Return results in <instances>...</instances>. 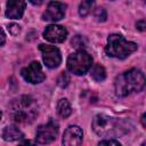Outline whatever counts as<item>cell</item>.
I'll use <instances>...</instances> for the list:
<instances>
[{
	"mask_svg": "<svg viewBox=\"0 0 146 146\" xmlns=\"http://www.w3.org/2000/svg\"><path fill=\"white\" fill-rule=\"evenodd\" d=\"M9 114L16 123L30 124L38 116V104L31 96H19L9 104Z\"/></svg>",
	"mask_w": 146,
	"mask_h": 146,
	"instance_id": "6da1fadb",
	"label": "cell"
},
{
	"mask_svg": "<svg viewBox=\"0 0 146 146\" xmlns=\"http://www.w3.org/2000/svg\"><path fill=\"white\" fill-rule=\"evenodd\" d=\"M115 92L120 97L128 96L132 92H139L145 87V75L140 70L131 68L120 74L115 79Z\"/></svg>",
	"mask_w": 146,
	"mask_h": 146,
	"instance_id": "7a4b0ae2",
	"label": "cell"
},
{
	"mask_svg": "<svg viewBox=\"0 0 146 146\" xmlns=\"http://www.w3.org/2000/svg\"><path fill=\"white\" fill-rule=\"evenodd\" d=\"M92 129L102 137H115L123 135L127 131V127L123 121L106 114H98L95 116L92 121Z\"/></svg>",
	"mask_w": 146,
	"mask_h": 146,
	"instance_id": "3957f363",
	"label": "cell"
},
{
	"mask_svg": "<svg viewBox=\"0 0 146 146\" xmlns=\"http://www.w3.org/2000/svg\"><path fill=\"white\" fill-rule=\"evenodd\" d=\"M138 48L137 43L125 40L121 34H111L107 39V46L105 47V52L119 59L127 58L130 54L136 51Z\"/></svg>",
	"mask_w": 146,
	"mask_h": 146,
	"instance_id": "277c9868",
	"label": "cell"
},
{
	"mask_svg": "<svg viewBox=\"0 0 146 146\" xmlns=\"http://www.w3.org/2000/svg\"><path fill=\"white\" fill-rule=\"evenodd\" d=\"M66 65L71 73L75 75H83L91 68L92 57L84 50H76L68 56Z\"/></svg>",
	"mask_w": 146,
	"mask_h": 146,
	"instance_id": "5b68a950",
	"label": "cell"
},
{
	"mask_svg": "<svg viewBox=\"0 0 146 146\" xmlns=\"http://www.w3.org/2000/svg\"><path fill=\"white\" fill-rule=\"evenodd\" d=\"M39 49L42 54L43 63L49 68H56L62 63V55L57 47L49 44H40Z\"/></svg>",
	"mask_w": 146,
	"mask_h": 146,
	"instance_id": "8992f818",
	"label": "cell"
},
{
	"mask_svg": "<svg viewBox=\"0 0 146 146\" xmlns=\"http://www.w3.org/2000/svg\"><path fill=\"white\" fill-rule=\"evenodd\" d=\"M58 135V125L54 121L39 125L36 130V141L39 144H50Z\"/></svg>",
	"mask_w": 146,
	"mask_h": 146,
	"instance_id": "52a82bcc",
	"label": "cell"
},
{
	"mask_svg": "<svg viewBox=\"0 0 146 146\" xmlns=\"http://www.w3.org/2000/svg\"><path fill=\"white\" fill-rule=\"evenodd\" d=\"M21 74H22V76L24 78L25 81H27L32 84L40 83L46 79V74L42 71L41 64L39 62H35V60L32 62L29 66L24 67L21 71Z\"/></svg>",
	"mask_w": 146,
	"mask_h": 146,
	"instance_id": "ba28073f",
	"label": "cell"
},
{
	"mask_svg": "<svg viewBox=\"0 0 146 146\" xmlns=\"http://www.w3.org/2000/svg\"><path fill=\"white\" fill-rule=\"evenodd\" d=\"M66 5L58 1H51L48 3L46 11L42 15V18L47 22H57L64 18Z\"/></svg>",
	"mask_w": 146,
	"mask_h": 146,
	"instance_id": "9c48e42d",
	"label": "cell"
},
{
	"mask_svg": "<svg viewBox=\"0 0 146 146\" xmlns=\"http://www.w3.org/2000/svg\"><path fill=\"white\" fill-rule=\"evenodd\" d=\"M66 36H67V31L64 26H60V25L51 24V25H48L43 31V38L49 42L60 43L66 39Z\"/></svg>",
	"mask_w": 146,
	"mask_h": 146,
	"instance_id": "30bf717a",
	"label": "cell"
},
{
	"mask_svg": "<svg viewBox=\"0 0 146 146\" xmlns=\"http://www.w3.org/2000/svg\"><path fill=\"white\" fill-rule=\"evenodd\" d=\"M83 133L80 127L70 125L63 135V146H81Z\"/></svg>",
	"mask_w": 146,
	"mask_h": 146,
	"instance_id": "8fae6325",
	"label": "cell"
},
{
	"mask_svg": "<svg viewBox=\"0 0 146 146\" xmlns=\"http://www.w3.org/2000/svg\"><path fill=\"white\" fill-rule=\"evenodd\" d=\"M25 9V2L22 0H9L7 2V9H6V16L8 18H21L24 14Z\"/></svg>",
	"mask_w": 146,
	"mask_h": 146,
	"instance_id": "7c38bea8",
	"label": "cell"
},
{
	"mask_svg": "<svg viewBox=\"0 0 146 146\" xmlns=\"http://www.w3.org/2000/svg\"><path fill=\"white\" fill-rule=\"evenodd\" d=\"M2 138L6 141H16L24 138V133L15 125H8L2 131Z\"/></svg>",
	"mask_w": 146,
	"mask_h": 146,
	"instance_id": "4fadbf2b",
	"label": "cell"
},
{
	"mask_svg": "<svg viewBox=\"0 0 146 146\" xmlns=\"http://www.w3.org/2000/svg\"><path fill=\"white\" fill-rule=\"evenodd\" d=\"M57 112L62 117H67L72 113V107L71 104L66 98H62L57 103Z\"/></svg>",
	"mask_w": 146,
	"mask_h": 146,
	"instance_id": "5bb4252c",
	"label": "cell"
},
{
	"mask_svg": "<svg viewBox=\"0 0 146 146\" xmlns=\"http://www.w3.org/2000/svg\"><path fill=\"white\" fill-rule=\"evenodd\" d=\"M90 75H91V78H92L95 81L102 82V81H104L105 78H106V71H105V68H104L100 64H95V65L92 66V68H91Z\"/></svg>",
	"mask_w": 146,
	"mask_h": 146,
	"instance_id": "9a60e30c",
	"label": "cell"
},
{
	"mask_svg": "<svg viewBox=\"0 0 146 146\" xmlns=\"http://www.w3.org/2000/svg\"><path fill=\"white\" fill-rule=\"evenodd\" d=\"M95 6V2L91 1V0H88V1H82L79 6V14L80 16H87L91 10H92V7Z\"/></svg>",
	"mask_w": 146,
	"mask_h": 146,
	"instance_id": "2e32d148",
	"label": "cell"
},
{
	"mask_svg": "<svg viewBox=\"0 0 146 146\" xmlns=\"http://www.w3.org/2000/svg\"><path fill=\"white\" fill-rule=\"evenodd\" d=\"M87 44V40L84 36L82 35H75L73 39H72V46L74 48H76L78 50H83L82 48H84Z\"/></svg>",
	"mask_w": 146,
	"mask_h": 146,
	"instance_id": "e0dca14e",
	"label": "cell"
},
{
	"mask_svg": "<svg viewBox=\"0 0 146 146\" xmlns=\"http://www.w3.org/2000/svg\"><path fill=\"white\" fill-rule=\"evenodd\" d=\"M95 18L98 21V22H105L106 18H107V14H106V10L104 8H97L95 9Z\"/></svg>",
	"mask_w": 146,
	"mask_h": 146,
	"instance_id": "ac0fdd59",
	"label": "cell"
},
{
	"mask_svg": "<svg viewBox=\"0 0 146 146\" xmlns=\"http://www.w3.org/2000/svg\"><path fill=\"white\" fill-rule=\"evenodd\" d=\"M68 82H70V76H68V74H67L66 72H62L60 75H59L58 79H57L58 86L62 87V88H65V87L68 84Z\"/></svg>",
	"mask_w": 146,
	"mask_h": 146,
	"instance_id": "d6986e66",
	"label": "cell"
},
{
	"mask_svg": "<svg viewBox=\"0 0 146 146\" xmlns=\"http://www.w3.org/2000/svg\"><path fill=\"white\" fill-rule=\"evenodd\" d=\"M8 31L11 35H17L21 32V26L16 23H11V24L8 25Z\"/></svg>",
	"mask_w": 146,
	"mask_h": 146,
	"instance_id": "ffe728a7",
	"label": "cell"
},
{
	"mask_svg": "<svg viewBox=\"0 0 146 146\" xmlns=\"http://www.w3.org/2000/svg\"><path fill=\"white\" fill-rule=\"evenodd\" d=\"M98 146H121V144L115 139H105V140H102L98 144Z\"/></svg>",
	"mask_w": 146,
	"mask_h": 146,
	"instance_id": "44dd1931",
	"label": "cell"
},
{
	"mask_svg": "<svg viewBox=\"0 0 146 146\" xmlns=\"http://www.w3.org/2000/svg\"><path fill=\"white\" fill-rule=\"evenodd\" d=\"M136 27L139 30V31H145V27H146V22H145V19H140V21H138L137 23H136Z\"/></svg>",
	"mask_w": 146,
	"mask_h": 146,
	"instance_id": "7402d4cb",
	"label": "cell"
},
{
	"mask_svg": "<svg viewBox=\"0 0 146 146\" xmlns=\"http://www.w3.org/2000/svg\"><path fill=\"white\" fill-rule=\"evenodd\" d=\"M6 42V35H5V32L0 27V47L3 46V43Z\"/></svg>",
	"mask_w": 146,
	"mask_h": 146,
	"instance_id": "603a6c76",
	"label": "cell"
},
{
	"mask_svg": "<svg viewBox=\"0 0 146 146\" xmlns=\"http://www.w3.org/2000/svg\"><path fill=\"white\" fill-rule=\"evenodd\" d=\"M18 146H36L33 141H31V140H25V141H23L22 144H19Z\"/></svg>",
	"mask_w": 146,
	"mask_h": 146,
	"instance_id": "cb8c5ba5",
	"label": "cell"
},
{
	"mask_svg": "<svg viewBox=\"0 0 146 146\" xmlns=\"http://www.w3.org/2000/svg\"><path fill=\"white\" fill-rule=\"evenodd\" d=\"M141 124H143V127H144V128L146 127V124H145V114H143V115H141Z\"/></svg>",
	"mask_w": 146,
	"mask_h": 146,
	"instance_id": "d4e9b609",
	"label": "cell"
},
{
	"mask_svg": "<svg viewBox=\"0 0 146 146\" xmlns=\"http://www.w3.org/2000/svg\"><path fill=\"white\" fill-rule=\"evenodd\" d=\"M141 146H146V143H143V144H141Z\"/></svg>",
	"mask_w": 146,
	"mask_h": 146,
	"instance_id": "484cf974",
	"label": "cell"
},
{
	"mask_svg": "<svg viewBox=\"0 0 146 146\" xmlns=\"http://www.w3.org/2000/svg\"><path fill=\"white\" fill-rule=\"evenodd\" d=\"M1 116H2V113H1V111H0V120H1Z\"/></svg>",
	"mask_w": 146,
	"mask_h": 146,
	"instance_id": "4316f807",
	"label": "cell"
}]
</instances>
